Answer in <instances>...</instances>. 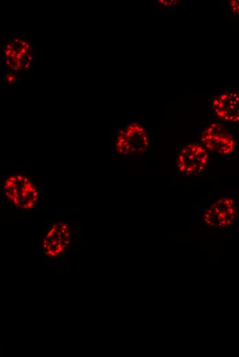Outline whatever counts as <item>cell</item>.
Masks as SVG:
<instances>
[{
	"label": "cell",
	"mask_w": 239,
	"mask_h": 357,
	"mask_svg": "<svg viewBox=\"0 0 239 357\" xmlns=\"http://www.w3.org/2000/svg\"><path fill=\"white\" fill-rule=\"evenodd\" d=\"M238 209L235 201L227 197H220L214 203H209V206L204 211L203 222L201 221V225L209 231L212 227L229 228L235 218Z\"/></svg>",
	"instance_id": "7"
},
{
	"label": "cell",
	"mask_w": 239,
	"mask_h": 357,
	"mask_svg": "<svg viewBox=\"0 0 239 357\" xmlns=\"http://www.w3.org/2000/svg\"><path fill=\"white\" fill-rule=\"evenodd\" d=\"M34 58L32 42L23 36H11L3 45L1 58L3 66L14 73L29 71Z\"/></svg>",
	"instance_id": "3"
},
{
	"label": "cell",
	"mask_w": 239,
	"mask_h": 357,
	"mask_svg": "<svg viewBox=\"0 0 239 357\" xmlns=\"http://www.w3.org/2000/svg\"><path fill=\"white\" fill-rule=\"evenodd\" d=\"M158 4H159L161 6L168 7V8H172L173 5L177 4L178 1H158Z\"/></svg>",
	"instance_id": "10"
},
{
	"label": "cell",
	"mask_w": 239,
	"mask_h": 357,
	"mask_svg": "<svg viewBox=\"0 0 239 357\" xmlns=\"http://www.w3.org/2000/svg\"><path fill=\"white\" fill-rule=\"evenodd\" d=\"M214 119L220 122L239 123V88H223L210 100Z\"/></svg>",
	"instance_id": "6"
},
{
	"label": "cell",
	"mask_w": 239,
	"mask_h": 357,
	"mask_svg": "<svg viewBox=\"0 0 239 357\" xmlns=\"http://www.w3.org/2000/svg\"><path fill=\"white\" fill-rule=\"evenodd\" d=\"M209 152L199 143L181 145L175 159L177 172L180 175H205L209 165Z\"/></svg>",
	"instance_id": "4"
},
{
	"label": "cell",
	"mask_w": 239,
	"mask_h": 357,
	"mask_svg": "<svg viewBox=\"0 0 239 357\" xmlns=\"http://www.w3.org/2000/svg\"><path fill=\"white\" fill-rule=\"evenodd\" d=\"M198 140L209 153L221 155L235 153L238 146L236 136L224 123L216 120L201 124Z\"/></svg>",
	"instance_id": "2"
},
{
	"label": "cell",
	"mask_w": 239,
	"mask_h": 357,
	"mask_svg": "<svg viewBox=\"0 0 239 357\" xmlns=\"http://www.w3.org/2000/svg\"><path fill=\"white\" fill-rule=\"evenodd\" d=\"M152 146L150 128L140 122L124 124L115 133V151L124 156L139 155L149 152Z\"/></svg>",
	"instance_id": "1"
},
{
	"label": "cell",
	"mask_w": 239,
	"mask_h": 357,
	"mask_svg": "<svg viewBox=\"0 0 239 357\" xmlns=\"http://www.w3.org/2000/svg\"><path fill=\"white\" fill-rule=\"evenodd\" d=\"M229 5L231 10L239 16V0L229 1Z\"/></svg>",
	"instance_id": "9"
},
{
	"label": "cell",
	"mask_w": 239,
	"mask_h": 357,
	"mask_svg": "<svg viewBox=\"0 0 239 357\" xmlns=\"http://www.w3.org/2000/svg\"><path fill=\"white\" fill-rule=\"evenodd\" d=\"M71 238V231L67 222H55L48 229L43 240L45 255L51 258L60 256L70 246Z\"/></svg>",
	"instance_id": "8"
},
{
	"label": "cell",
	"mask_w": 239,
	"mask_h": 357,
	"mask_svg": "<svg viewBox=\"0 0 239 357\" xmlns=\"http://www.w3.org/2000/svg\"><path fill=\"white\" fill-rule=\"evenodd\" d=\"M5 197L18 208L27 209L34 207L38 198V191L27 176L22 174L12 175L3 184Z\"/></svg>",
	"instance_id": "5"
}]
</instances>
